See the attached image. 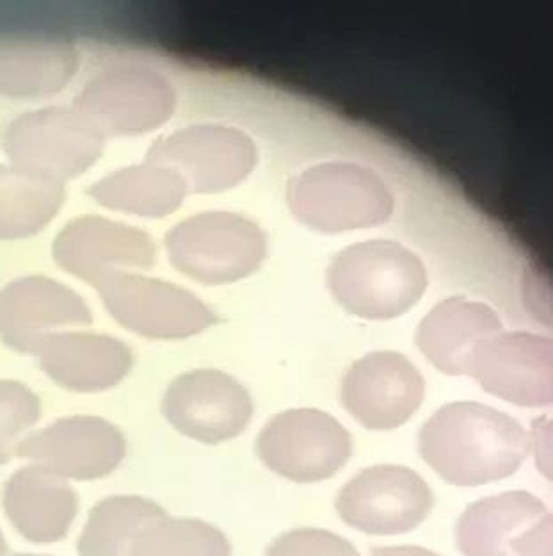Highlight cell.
I'll return each instance as SVG.
<instances>
[{"mask_svg": "<svg viewBox=\"0 0 553 556\" xmlns=\"http://www.w3.org/2000/svg\"><path fill=\"white\" fill-rule=\"evenodd\" d=\"M530 450L529 433L516 419L474 402L445 405L419 435L424 463L455 486H479L513 477Z\"/></svg>", "mask_w": 553, "mask_h": 556, "instance_id": "1", "label": "cell"}, {"mask_svg": "<svg viewBox=\"0 0 553 556\" xmlns=\"http://www.w3.org/2000/svg\"><path fill=\"white\" fill-rule=\"evenodd\" d=\"M258 457L272 472L296 483L330 480L349 463L352 438L335 417L317 408H292L267 422Z\"/></svg>", "mask_w": 553, "mask_h": 556, "instance_id": "2", "label": "cell"}, {"mask_svg": "<svg viewBox=\"0 0 553 556\" xmlns=\"http://www.w3.org/2000/svg\"><path fill=\"white\" fill-rule=\"evenodd\" d=\"M435 494L410 467H366L342 486L335 508L342 521L369 535L413 532L429 517Z\"/></svg>", "mask_w": 553, "mask_h": 556, "instance_id": "3", "label": "cell"}, {"mask_svg": "<svg viewBox=\"0 0 553 556\" xmlns=\"http://www.w3.org/2000/svg\"><path fill=\"white\" fill-rule=\"evenodd\" d=\"M425 277L415 255L396 244H361L340 255L333 289L355 313L386 318L402 313L421 296Z\"/></svg>", "mask_w": 553, "mask_h": 556, "instance_id": "4", "label": "cell"}, {"mask_svg": "<svg viewBox=\"0 0 553 556\" xmlns=\"http://www.w3.org/2000/svg\"><path fill=\"white\" fill-rule=\"evenodd\" d=\"M127 452V438L113 422L99 416H69L24 438L16 457L63 480L93 482L113 475Z\"/></svg>", "mask_w": 553, "mask_h": 556, "instance_id": "5", "label": "cell"}, {"mask_svg": "<svg viewBox=\"0 0 553 556\" xmlns=\"http://www.w3.org/2000/svg\"><path fill=\"white\" fill-rule=\"evenodd\" d=\"M163 414L185 438L221 444L246 430L253 417V402L243 383L227 372L198 369L169 383Z\"/></svg>", "mask_w": 553, "mask_h": 556, "instance_id": "6", "label": "cell"}, {"mask_svg": "<svg viewBox=\"0 0 553 556\" xmlns=\"http://www.w3.org/2000/svg\"><path fill=\"white\" fill-rule=\"evenodd\" d=\"M8 154L22 169L57 180L82 174L102 152V136L80 113H27L5 130Z\"/></svg>", "mask_w": 553, "mask_h": 556, "instance_id": "7", "label": "cell"}, {"mask_svg": "<svg viewBox=\"0 0 553 556\" xmlns=\"http://www.w3.org/2000/svg\"><path fill=\"white\" fill-rule=\"evenodd\" d=\"M169 255L183 274L224 282L249 274L263 255V238L246 219L213 213L183 222L168 238Z\"/></svg>", "mask_w": 553, "mask_h": 556, "instance_id": "8", "label": "cell"}, {"mask_svg": "<svg viewBox=\"0 0 553 556\" xmlns=\"http://www.w3.org/2000/svg\"><path fill=\"white\" fill-rule=\"evenodd\" d=\"M419 369L399 353H372L349 369L342 382V403L361 427L396 430L415 416L424 402Z\"/></svg>", "mask_w": 553, "mask_h": 556, "instance_id": "9", "label": "cell"}, {"mask_svg": "<svg viewBox=\"0 0 553 556\" xmlns=\"http://www.w3.org/2000/svg\"><path fill=\"white\" fill-rule=\"evenodd\" d=\"M292 204L308 224L324 230H347L386 218L391 200L365 169L321 166L292 185Z\"/></svg>", "mask_w": 553, "mask_h": 556, "instance_id": "10", "label": "cell"}, {"mask_svg": "<svg viewBox=\"0 0 553 556\" xmlns=\"http://www.w3.org/2000/svg\"><path fill=\"white\" fill-rule=\"evenodd\" d=\"M173 90L154 70H105L79 97L80 115L97 129L130 135L163 124L173 111Z\"/></svg>", "mask_w": 553, "mask_h": 556, "instance_id": "11", "label": "cell"}, {"mask_svg": "<svg viewBox=\"0 0 553 556\" xmlns=\"http://www.w3.org/2000/svg\"><path fill=\"white\" fill-rule=\"evenodd\" d=\"M468 375L493 396L519 407L552 403V348L549 341L507 333L480 344Z\"/></svg>", "mask_w": 553, "mask_h": 556, "instance_id": "12", "label": "cell"}, {"mask_svg": "<svg viewBox=\"0 0 553 556\" xmlns=\"http://www.w3.org/2000/svg\"><path fill=\"white\" fill-rule=\"evenodd\" d=\"M100 286L114 318L150 338H188L213 321L198 299L173 283L116 275Z\"/></svg>", "mask_w": 553, "mask_h": 556, "instance_id": "13", "label": "cell"}, {"mask_svg": "<svg viewBox=\"0 0 553 556\" xmlns=\"http://www.w3.org/2000/svg\"><path fill=\"white\" fill-rule=\"evenodd\" d=\"M252 141L222 127H194L155 144L152 160L166 164L196 191L230 188L252 169Z\"/></svg>", "mask_w": 553, "mask_h": 556, "instance_id": "14", "label": "cell"}, {"mask_svg": "<svg viewBox=\"0 0 553 556\" xmlns=\"http://www.w3.org/2000/svg\"><path fill=\"white\" fill-rule=\"evenodd\" d=\"M2 508L16 532L33 544L65 539L79 514V494L63 478L30 464L11 475L2 489Z\"/></svg>", "mask_w": 553, "mask_h": 556, "instance_id": "15", "label": "cell"}, {"mask_svg": "<svg viewBox=\"0 0 553 556\" xmlns=\"http://www.w3.org/2000/svg\"><path fill=\"white\" fill-rule=\"evenodd\" d=\"M88 319L79 296L50 280L27 278L0 294V338L18 352H38L57 328Z\"/></svg>", "mask_w": 553, "mask_h": 556, "instance_id": "16", "label": "cell"}, {"mask_svg": "<svg viewBox=\"0 0 553 556\" xmlns=\"http://www.w3.org/2000/svg\"><path fill=\"white\" fill-rule=\"evenodd\" d=\"M41 368L61 388L100 393L129 375L132 353L118 339L91 333L52 336L41 344Z\"/></svg>", "mask_w": 553, "mask_h": 556, "instance_id": "17", "label": "cell"}, {"mask_svg": "<svg viewBox=\"0 0 553 556\" xmlns=\"http://www.w3.org/2000/svg\"><path fill=\"white\" fill-rule=\"evenodd\" d=\"M152 241L144 233L104 219H80L55 241V258L72 274L94 282L121 275V266L152 263Z\"/></svg>", "mask_w": 553, "mask_h": 556, "instance_id": "18", "label": "cell"}, {"mask_svg": "<svg viewBox=\"0 0 553 556\" xmlns=\"http://www.w3.org/2000/svg\"><path fill=\"white\" fill-rule=\"evenodd\" d=\"M552 516L530 492H504L466 507L455 535L463 556H514L519 536Z\"/></svg>", "mask_w": 553, "mask_h": 556, "instance_id": "19", "label": "cell"}, {"mask_svg": "<svg viewBox=\"0 0 553 556\" xmlns=\"http://www.w3.org/2000/svg\"><path fill=\"white\" fill-rule=\"evenodd\" d=\"M499 321L475 303L447 302L425 319L419 333L422 352L447 375L468 372L480 344L493 338Z\"/></svg>", "mask_w": 553, "mask_h": 556, "instance_id": "20", "label": "cell"}, {"mask_svg": "<svg viewBox=\"0 0 553 556\" xmlns=\"http://www.w3.org/2000/svg\"><path fill=\"white\" fill-rule=\"evenodd\" d=\"M168 516L149 497L107 496L89 510L79 541V556H130L139 535Z\"/></svg>", "mask_w": 553, "mask_h": 556, "instance_id": "21", "label": "cell"}, {"mask_svg": "<svg viewBox=\"0 0 553 556\" xmlns=\"http://www.w3.org/2000/svg\"><path fill=\"white\" fill-rule=\"evenodd\" d=\"M77 65L74 49L54 41H0V93L16 97L57 91Z\"/></svg>", "mask_w": 553, "mask_h": 556, "instance_id": "22", "label": "cell"}, {"mask_svg": "<svg viewBox=\"0 0 553 556\" xmlns=\"http://www.w3.org/2000/svg\"><path fill=\"white\" fill-rule=\"evenodd\" d=\"M185 191L188 186L173 169L149 166L121 169L100 180L91 193L100 204L111 208L141 216H164L182 202Z\"/></svg>", "mask_w": 553, "mask_h": 556, "instance_id": "23", "label": "cell"}, {"mask_svg": "<svg viewBox=\"0 0 553 556\" xmlns=\"http://www.w3.org/2000/svg\"><path fill=\"white\" fill-rule=\"evenodd\" d=\"M60 182L27 169L0 168V238H22L47 225L60 211Z\"/></svg>", "mask_w": 553, "mask_h": 556, "instance_id": "24", "label": "cell"}, {"mask_svg": "<svg viewBox=\"0 0 553 556\" xmlns=\"http://www.w3.org/2000/svg\"><path fill=\"white\" fill-rule=\"evenodd\" d=\"M130 556H232V544L208 522L166 516L139 535Z\"/></svg>", "mask_w": 553, "mask_h": 556, "instance_id": "25", "label": "cell"}, {"mask_svg": "<svg viewBox=\"0 0 553 556\" xmlns=\"http://www.w3.org/2000/svg\"><path fill=\"white\" fill-rule=\"evenodd\" d=\"M41 402L24 383L15 380L0 382V466L16 457V450L40 421Z\"/></svg>", "mask_w": 553, "mask_h": 556, "instance_id": "26", "label": "cell"}, {"mask_svg": "<svg viewBox=\"0 0 553 556\" xmlns=\"http://www.w3.org/2000/svg\"><path fill=\"white\" fill-rule=\"evenodd\" d=\"M266 556H361L351 542L319 528H299L272 542Z\"/></svg>", "mask_w": 553, "mask_h": 556, "instance_id": "27", "label": "cell"}, {"mask_svg": "<svg viewBox=\"0 0 553 556\" xmlns=\"http://www.w3.org/2000/svg\"><path fill=\"white\" fill-rule=\"evenodd\" d=\"M513 552L514 556H552V516L519 536Z\"/></svg>", "mask_w": 553, "mask_h": 556, "instance_id": "28", "label": "cell"}, {"mask_svg": "<svg viewBox=\"0 0 553 556\" xmlns=\"http://www.w3.org/2000/svg\"><path fill=\"white\" fill-rule=\"evenodd\" d=\"M369 556H440L421 546L374 547Z\"/></svg>", "mask_w": 553, "mask_h": 556, "instance_id": "29", "label": "cell"}, {"mask_svg": "<svg viewBox=\"0 0 553 556\" xmlns=\"http://www.w3.org/2000/svg\"><path fill=\"white\" fill-rule=\"evenodd\" d=\"M10 555V546H8V541H5L4 533L0 530V556Z\"/></svg>", "mask_w": 553, "mask_h": 556, "instance_id": "30", "label": "cell"}, {"mask_svg": "<svg viewBox=\"0 0 553 556\" xmlns=\"http://www.w3.org/2000/svg\"><path fill=\"white\" fill-rule=\"evenodd\" d=\"M15 556H52V555H35V553H16Z\"/></svg>", "mask_w": 553, "mask_h": 556, "instance_id": "31", "label": "cell"}]
</instances>
